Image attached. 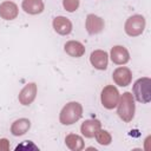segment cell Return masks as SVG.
Instances as JSON below:
<instances>
[{
  "instance_id": "cell-21",
  "label": "cell",
  "mask_w": 151,
  "mask_h": 151,
  "mask_svg": "<svg viewBox=\"0 0 151 151\" xmlns=\"http://www.w3.org/2000/svg\"><path fill=\"white\" fill-rule=\"evenodd\" d=\"M9 150V142L6 138H0V151H8Z\"/></svg>"
},
{
  "instance_id": "cell-8",
  "label": "cell",
  "mask_w": 151,
  "mask_h": 151,
  "mask_svg": "<svg viewBox=\"0 0 151 151\" xmlns=\"http://www.w3.org/2000/svg\"><path fill=\"white\" fill-rule=\"evenodd\" d=\"M105 27L104 19L96 15V14H87L86 20H85V28L90 35H94L100 33Z\"/></svg>"
},
{
  "instance_id": "cell-10",
  "label": "cell",
  "mask_w": 151,
  "mask_h": 151,
  "mask_svg": "<svg viewBox=\"0 0 151 151\" xmlns=\"http://www.w3.org/2000/svg\"><path fill=\"white\" fill-rule=\"evenodd\" d=\"M90 63L91 65L100 71H104L107 68V64H109V54L107 52L103 51V50H96L91 53L90 55Z\"/></svg>"
},
{
  "instance_id": "cell-12",
  "label": "cell",
  "mask_w": 151,
  "mask_h": 151,
  "mask_svg": "<svg viewBox=\"0 0 151 151\" xmlns=\"http://www.w3.org/2000/svg\"><path fill=\"white\" fill-rule=\"evenodd\" d=\"M101 127V123L98 119H86L80 125V132L86 138H93L96 132Z\"/></svg>"
},
{
  "instance_id": "cell-11",
  "label": "cell",
  "mask_w": 151,
  "mask_h": 151,
  "mask_svg": "<svg viewBox=\"0 0 151 151\" xmlns=\"http://www.w3.org/2000/svg\"><path fill=\"white\" fill-rule=\"evenodd\" d=\"M52 26L54 28V31L60 34V35H67L72 32V22L68 18L59 15L55 17L52 21Z\"/></svg>"
},
{
  "instance_id": "cell-6",
  "label": "cell",
  "mask_w": 151,
  "mask_h": 151,
  "mask_svg": "<svg viewBox=\"0 0 151 151\" xmlns=\"http://www.w3.org/2000/svg\"><path fill=\"white\" fill-rule=\"evenodd\" d=\"M37 93H38V86H37V84L35 83H28L19 92L18 100H19V103L21 105L28 106V105H31L34 101V99L37 97Z\"/></svg>"
},
{
  "instance_id": "cell-15",
  "label": "cell",
  "mask_w": 151,
  "mask_h": 151,
  "mask_svg": "<svg viewBox=\"0 0 151 151\" xmlns=\"http://www.w3.org/2000/svg\"><path fill=\"white\" fill-rule=\"evenodd\" d=\"M31 127V122L27 118H19L14 120L11 125V133L15 137L24 136L26 132H28Z\"/></svg>"
},
{
  "instance_id": "cell-4",
  "label": "cell",
  "mask_w": 151,
  "mask_h": 151,
  "mask_svg": "<svg viewBox=\"0 0 151 151\" xmlns=\"http://www.w3.org/2000/svg\"><path fill=\"white\" fill-rule=\"evenodd\" d=\"M146 26L145 18L142 14H133L126 19L124 25V31L130 37H138L140 35Z\"/></svg>"
},
{
  "instance_id": "cell-1",
  "label": "cell",
  "mask_w": 151,
  "mask_h": 151,
  "mask_svg": "<svg viewBox=\"0 0 151 151\" xmlns=\"http://www.w3.org/2000/svg\"><path fill=\"white\" fill-rule=\"evenodd\" d=\"M136 112V104H134V98L131 92H124L119 97V101L117 104V113L119 118L125 122L130 123Z\"/></svg>"
},
{
  "instance_id": "cell-13",
  "label": "cell",
  "mask_w": 151,
  "mask_h": 151,
  "mask_svg": "<svg viewBox=\"0 0 151 151\" xmlns=\"http://www.w3.org/2000/svg\"><path fill=\"white\" fill-rule=\"evenodd\" d=\"M19 8L13 1H4L0 4V17L5 20H13L18 17Z\"/></svg>"
},
{
  "instance_id": "cell-3",
  "label": "cell",
  "mask_w": 151,
  "mask_h": 151,
  "mask_svg": "<svg viewBox=\"0 0 151 151\" xmlns=\"http://www.w3.org/2000/svg\"><path fill=\"white\" fill-rule=\"evenodd\" d=\"M133 98L143 104L151 100V79L149 77H142L137 79L132 86Z\"/></svg>"
},
{
  "instance_id": "cell-17",
  "label": "cell",
  "mask_w": 151,
  "mask_h": 151,
  "mask_svg": "<svg viewBox=\"0 0 151 151\" xmlns=\"http://www.w3.org/2000/svg\"><path fill=\"white\" fill-rule=\"evenodd\" d=\"M65 144L72 151H80V150H83L85 147L83 137H80L79 134H76V133L67 134L65 137Z\"/></svg>"
},
{
  "instance_id": "cell-18",
  "label": "cell",
  "mask_w": 151,
  "mask_h": 151,
  "mask_svg": "<svg viewBox=\"0 0 151 151\" xmlns=\"http://www.w3.org/2000/svg\"><path fill=\"white\" fill-rule=\"evenodd\" d=\"M94 138H96V140H97L98 144L104 145V146L110 145L111 142H112V136H111V133H110L109 131H106V130H103L101 127L96 132Z\"/></svg>"
},
{
  "instance_id": "cell-5",
  "label": "cell",
  "mask_w": 151,
  "mask_h": 151,
  "mask_svg": "<svg viewBox=\"0 0 151 151\" xmlns=\"http://www.w3.org/2000/svg\"><path fill=\"white\" fill-rule=\"evenodd\" d=\"M119 97L120 94L114 85H106L101 90V93H100L101 105L107 110H112L117 106L119 101Z\"/></svg>"
},
{
  "instance_id": "cell-7",
  "label": "cell",
  "mask_w": 151,
  "mask_h": 151,
  "mask_svg": "<svg viewBox=\"0 0 151 151\" xmlns=\"http://www.w3.org/2000/svg\"><path fill=\"white\" fill-rule=\"evenodd\" d=\"M112 79L117 85H119L122 87L129 86L132 81V72L126 66H119L113 71Z\"/></svg>"
},
{
  "instance_id": "cell-16",
  "label": "cell",
  "mask_w": 151,
  "mask_h": 151,
  "mask_svg": "<svg viewBox=\"0 0 151 151\" xmlns=\"http://www.w3.org/2000/svg\"><path fill=\"white\" fill-rule=\"evenodd\" d=\"M44 2L42 0H22L21 8L31 15L40 14L44 11Z\"/></svg>"
},
{
  "instance_id": "cell-2",
  "label": "cell",
  "mask_w": 151,
  "mask_h": 151,
  "mask_svg": "<svg viewBox=\"0 0 151 151\" xmlns=\"http://www.w3.org/2000/svg\"><path fill=\"white\" fill-rule=\"evenodd\" d=\"M83 116V106L78 101L67 103L59 113V120L63 125H72Z\"/></svg>"
},
{
  "instance_id": "cell-9",
  "label": "cell",
  "mask_w": 151,
  "mask_h": 151,
  "mask_svg": "<svg viewBox=\"0 0 151 151\" xmlns=\"http://www.w3.org/2000/svg\"><path fill=\"white\" fill-rule=\"evenodd\" d=\"M109 57L111 58V60L116 65H125L130 60V53H129L127 48L122 46V45L113 46L111 48V51H110V55Z\"/></svg>"
},
{
  "instance_id": "cell-19",
  "label": "cell",
  "mask_w": 151,
  "mask_h": 151,
  "mask_svg": "<svg viewBox=\"0 0 151 151\" xmlns=\"http://www.w3.org/2000/svg\"><path fill=\"white\" fill-rule=\"evenodd\" d=\"M63 6L65 11L72 13L78 9L79 7V0H63Z\"/></svg>"
},
{
  "instance_id": "cell-14",
  "label": "cell",
  "mask_w": 151,
  "mask_h": 151,
  "mask_svg": "<svg viewBox=\"0 0 151 151\" xmlns=\"http://www.w3.org/2000/svg\"><path fill=\"white\" fill-rule=\"evenodd\" d=\"M64 51L73 58H80L85 54V46L77 40H68L64 45Z\"/></svg>"
},
{
  "instance_id": "cell-20",
  "label": "cell",
  "mask_w": 151,
  "mask_h": 151,
  "mask_svg": "<svg viewBox=\"0 0 151 151\" xmlns=\"http://www.w3.org/2000/svg\"><path fill=\"white\" fill-rule=\"evenodd\" d=\"M33 149V150H38V147L32 143V142H29V140H25L22 144H20V145H18L17 147H15V150H20V149Z\"/></svg>"
}]
</instances>
